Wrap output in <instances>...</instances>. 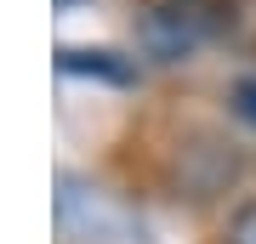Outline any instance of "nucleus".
<instances>
[{"label": "nucleus", "instance_id": "obj_3", "mask_svg": "<svg viewBox=\"0 0 256 244\" xmlns=\"http://www.w3.org/2000/svg\"><path fill=\"white\" fill-rule=\"evenodd\" d=\"M234 108L245 114V119H256V80H239L234 85Z\"/></svg>", "mask_w": 256, "mask_h": 244}, {"label": "nucleus", "instance_id": "obj_1", "mask_svg": "<svg viewBox=\"0 0 256 244\" xmlns=\"http://www.w3.org/2000/svg\"><path fill=\"white\" fill-rule=\"evenodd\" d=\"M171 176H176V193H182V199L205 205V199H216V193H228L239 182V148L228 136H216V131H194L188 142L176 148Z\"/></svg>", "mask_w": 256, "mask_h": 244}, {"label": "nucleus", "instance_id": "obj_2", "mask_svg": "<svg viewBox=\"0 0 256 244\" xmlns=\"http://www.w3.org/2000/svg\"><path fill=\"white\" fill-rule=\"evenodd\" d=\"M222 244H256V199L239 205L228 216V233H222Z\"/></svg>", "mask_w": 256, "mask_h": 244}]
</instances>
